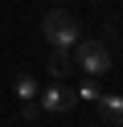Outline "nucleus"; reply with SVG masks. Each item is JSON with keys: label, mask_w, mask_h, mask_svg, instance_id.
I'll list each match as a JSON object with an SVG mask.
<instances>
[{"label": "nucleus", "mask_w": 123, "mask_h": 127, "mask_svg": "<svg viewBox=\"0 0 123 127\" xmlns=\"http://www.w3.org/2000/svg\"><path fill=\"white\" fill-rule=\"evenodd\" d=\"M74 94H78V98H86V102H98V94H103V90H98V82H94V78H86V82H82Z\"/></svg>", "instance_id": "nucleus-7"}, {"label": "nucleus", "mask_w": 123, "mask_h": 127, "mask_svg": "<svg viewBox=\"0 0 123 127\" xmlns=\"http://www.w3.org/2000/svg\"><path fill=\"white\" fill-rule=\"evenodd\" d=\"M41 33H45V41L53 45V49H74V45L82 41L78 17L66 12V8H49L45 17H41Z\"/></svg>", "instance_id": "nucleus-1"}, {"label": "nucleus", "mask_w": 123, "mask_h": 127, "mask_svg": "<svg viewBox=\"0 0 123 127\" xmlns=\"http://www.w3.org/2000/svg\"><path fill=\"white\" fill-rule=\"evenodd\" d=\"M98 119L107 127H123V94H98Z\"/></svg>", "instance_id": "nucleus-4"}, {"label": "nucleus", "mask_w": 123, "mask_h": 127, "mask_svg": "<svg viewBox=\"0 0 123 127\" xmlns=\"http://www.w3.org/2000/svg\"><path fill=\"white\" fill-rule=\"evenodd\" d=\"M45 66H49V74H53L57 82H62L66 74H74V53H70V49H53V53H49V62H45Z\"/></svg>", "instance_id": "nucleus-5"}, {"label": "nucleus", "mask_w": 123, "mask_h": 127, "mask_svg": "<svg viewBox=\"0 0 123 127\" xmlns=\"http://www.w3.org/2000/svg\"><path fill=\"white\" fill-rule=\"evenodd\" d=\"M37 107H41V111H49V115H66V111L78 107V94H74L70 86L53 82L49 90H41V94H37Z\"/></svg>", "instance_id": "nucleus-3"}, {"label": "nucleus", "mask_w": 123, "mask_h": 127, "mask_svg": "<svg viewBox=\"0 0 123 127\" xmlns=\"http://www.w3.org/2000/svg\"><path fill=\"white\" fill-rule=\"evenodd\" d=\"M21 115H25V119H37V115H41V107H37V98H33V102H21Z\"/></svg>", "instance_id": "nucleus-8"}, {"label": "nucleus", "mask_w": 123, "mask_h": 127, "mask_svg": "<svg viewBox=\"0 0 123 127\" xmlns=\"http://www.w3.org/2000/svg\"><path fill=\"white\" fill-rule=\"evenodd\" d=\"M12 90H16V98H21V102H33V98L41 94V86H37V78H33V74H16Z\"/></svg>", "instance_id": "nucleus-6"}, {"label": "nucleus", "mask_w": 123, "mask_h": 127, "mask_svg": "<svg viewBox=\"0 0 123 127\" xmlns=\"http://www.w3.org/2000/svg\"><path fill=\"white\" fill-rule=\"evenodd\" d=\"M70 53H74V70H82L86 78L111 74V49H107V41H86V37H82Z\"/></svg>", "instance_id": "nucleus-2"}]
</instances>
